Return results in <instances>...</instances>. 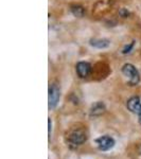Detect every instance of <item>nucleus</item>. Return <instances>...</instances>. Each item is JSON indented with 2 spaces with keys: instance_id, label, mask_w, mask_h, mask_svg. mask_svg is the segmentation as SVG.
Wrapping results in <instances>:
<instances>
[{
  "instance_id": "f257e3e1",
  "label": "nucleus",
  "mask_w": 141,
  "mask_h": 159,
  "mask_svg": "<svg viewBox=\"0 0 141 159\" xmlns=\"http://www.w3.org/2000/svg\"><path fill=\"white\" fill-rule=\"evenodd\" d=\"M122 73L127 80H129V83L132 86H135L139 83L140 81V74L138 69L135 67L132 64H125L122 67Z\"/></svg>"
},
{
  "instance_id": "f03ea898",
  "label": "nucleus",
  "mask_w": 141,
  "mask_h": 159,
  "mask_svg": "<svg viewBox=\"0 0 141 159\" xmlns=\"http://www.w3.org/2000/svg\"><path fill=\"white\" fill-rule=\"evenodd\" d=\"M60 98H61L60 87L56 85V84H52V85L49 87V99H48V102H49V109L55 108L58 101H60Z\"/></svg>"
},
{
  "instance_id": "7ed1b4c3",
  "label": "nucleus",
  "mask_w": 141,
  "mask_h": 159,
  "mask_svg": "<svg viewBox=\"0 0 141 159\" xmlns=\"http://www.w3.org/2000/svg\"><path fill=\"white\" fill-rule=\"evenodd\" d=\"M96 143L98 144L99 150L108 151L115 145V140L109 136H102V137L96 139Z\"/></svg>"
},
{
  "instance_id": "20e7f679",
  "label": "nucleus",
  "mask_w": 141,
  "mask_h": 159,
  "mask_svg": "<svg viewBox=\"0 0 141 159\" xmlns=\"http://www.w3.org/2000/svg\"><path fill=\"white\" fill-rule=\"evenodd\" d=\"M126 107L132 112L141 117V101L139 97H133L126 103Z\"/></svg>"
},
{
  "instance_id": "39448f33",
  "label": "nucleus",
  "mask_w": 141,
  "mask_h": 159,
  "mask_svg": "<svg viewBox=\"0 0 141 159\" xmlns=\"http://www.w3.org/2000/svg\"><path fill=\"white\" fill-rule=\"evenodd\" d=\"M75 69H76L78 75L80 76V78L84 79V78H86V76H88L89 73H90L91 65L89 63H87V61H80V63L76 64Z\"/></svg>"
},
{
  "instance_id": "423d86ee",
  "label": "nucleus",
  "mask_w": 141,
  "mask_h": 159,
  "mask_svg": "<svg viewBox=\"0 0 141 159\" xmlns=\"http://www.w3.org/2000/svg\"><path fill=\"white\" fill-rule=\"evenodd\" d=\"M87 140V136L84 132L82 130H75L69 137V141L70 143H72L74 145H81L82 143H84Z\"/></svg>"
},
{
  "instance_id": "0eeeda50",
  "label": "nucleus",
  "mask_w": 141,
  "mask_h": 159,
  "mask_svg": "<svg viewBox=\"0 0 141 159\" xmlns=\"http://www.w3.org/2000/svg\"><path fill=\"white\" fill-rule=\"evenodd\" d=\"M89 45L91 47L98 48V49H105V48L109 47L111 40L106 39V38H92L89 40Z\"/></svg>"
},
{
  "instance_id": "6e6552de",
  "label": "nucleus",
  "mask_w": 141,
  "mask_h": 159,
  "mask_svg": "<svg viewBox=\"0 0 141 159\" xmlns=\"http://www.w3.org/2000/svg\"><path fill=\"white\" fill-rule=\"evenodd\" d=\"M105 111V105L102 102H97L92 105L91 109H90V115L91 116H99L102 115Z\"/></svg>"
},
{
  "instance_id": "1a4fd4ad",
  "label": "nucleus",
  "mask_w": 141,
  "mask_h": 159,
  "mask_svg": "<svg viewBox=\"0 0 141 159\" xmlns=\"http://www.w3.org/2000/svg\"><path fill=\"white\" fill-rule=\"evenodd\" d=\"M71 12H72V14L75 17H79V18H81V17L84 16L85 10H84L83 7H80V6H74V7H71Z\"/></svg>"
},
{
  "instance_id": "9d476101",
  "label": "nucleus",
  "mask_w": 141,
  "mask_h": 159,
  "mask_svg": "<svg viewBox=\"0 0 141 159\" xmlns=\"http://www.w3.org/2000/svg\"><path fill=\"white\" fill-rule=\"evenodd\" d=\"M134 45H135V42H132L129 46H125L124 49L122 50V53H123V54H126V53H130V51H132L133 48H134Z\"/></svg>"
},
{
  "instance_id": "9b49d317",
  "label": "nucleus",
  "mask_w": 141,
  "mask_h": 159,
  "mask_svg": "<svg viewBox=\"0 0 141 159\" xmlns=\"http://www.w3.org/2000/svg\"><path fill=\"white\" fill-rule=\"evenodd\" d=\"M48 123H49V138H50V137H51V125H52L50 118H49V120H48Z\"/></svg>"
}]
</instances>
